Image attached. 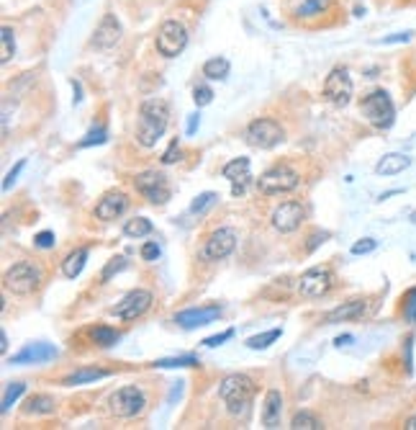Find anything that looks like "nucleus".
<instances>
[{
    "label": "nucleus",
    "mask_w": 416,
    "mask_h": 430,
    "mask_svg": "<svg viewBox=\"0 0 416 430\" xmlns=\"http://www.w3.org/2000/svg\"><path fill=\"white\" fill-rule=\"evenodd\" d=\"M108 407H111V412L116 417L129 420V417H136L144 412L147 397H144V392H141L139 386H121V389H116V392L111 394Z\"/></svg>",
    "instance_id": "1a4fd4ad"
},
{
    "label": "nucleus",
    "mask_w": 416,
    "mask_h": 430,
    "mask_svg": "<svg viewBox=\"0 0 416 430\" xmlns=\"http://www.w3.org/2000/svg\"><path fill=\"white\" fill-rule=\"evenodd\" d=\"M411 34L406 31V34H398V37H386V39H380V44H398V42H409Z\"/></svg>",
    "instance_id": "de8ad7c7"
},
{
    "label": "nucleus",
    "mask_w": 416,
    "mask_h": 430,
    "mask_svg": "<svg viewBox=\"0 0 416 430\" xmlns=\"http://www.w3.org/2000/svg\"><path fill=\"white\" fill-rule=\"evenodd\" d=\"M157 52L162 54L164 60H172V57H178L183 49L188 46V29L183 26L180 21H164L157 31Z\"/></svg>",
    "instance_id": "6e6552de"
},
{
    "label": "nucleus",
    "mask_w": 416,
    "mask_h": 430,
    "mask_svg": "<svg viewBox=\"0 0 416 430\" xmlns=\"http://www.w3.org/2000/svg\"><path fill=\"white\" fill-rule=\"evenodd\" d=\"M198 358L195 355H178V358H160L152 366L155 369H188V366H198Z\"/></svg>",
    "instance_id": "c85d7f7f"
},
{
    "label": "nucleus",
    "mask_w": 416,
    "mask_h": 430,
    "mask_svg": "<svg viewBox=\"0 0 416 430\" xmlns=\"http://www.w3.org/2000/svg\"><path fill=\"white\" fill-rule=\"evenodd\" d=\"M231 338H234V330H223V332H219V335H211V338L203 340V346H206V348H219Z\"/></svg>",
    "instance_id": "ea45409f"
},
{
    "label": "nucleus",
    "mask_w": 416,
    "mask_h": 430,
    "mask_svg": "<svg viewBox=\"0 0 416 430\" xmlns=\"http://www.w3.org/2000/svg\"><path fill=\"white\" fill-rule=\"evenodd\" d=\"M290 428L293 430H319L321 423H319V417L304 410V412H298V415L290 420Z\"/></svg>",
    "instance_id": "2f4dec72"
},
{
    "label": "nucleus",
    "mask_w": 416,
    "mask_h": 430,
    "mask_svg": "<svg viewBox=\"0 0 416 430\" xmlns=\"http://www.w3.org/2000/svg\"><path fill=\"white\" fill-rule=\"evenodd\" d=\"M198 124H201V116H198V113H190V119H188V127H186V134L193 137L195 129H198Z\"/></svg>",
    "instance_id": "49530a36"
},
{
    "label": "nucleus",
    "mask_w": 416,
    "mask_h": 430,
    "mask_svg": "<svg viewBox=\"0 0 416 430\" xmlns=\"http://www.w3.org/2000/svg\"><path fill=\"white\" fill-rule=\"evenodd\" d=\"M124 268H126V258H124V255L111 258V263L105 265L103 273H100V281H103V284H105V281H111L113 273H121V271H124Z\"/></svg>",
    "instance_id": "c9c22d12"
},
{
    "label": "nucleus",
    "mask_w": 416,
    "mask_h": 430,
    "mask_svg": "<svg viewBox=\"0 0 416 430\" xmlns=\"http://www.w3.org/2000/svg\"><path fill=\"white\" fill-rule=\"evenodd\" d=\"M221 317V307L219 304H211V307H193V310H183L175 315V322L186 330H195V327H203V324L214 322V320Z\"/></svg>",
    "instance_id": "2eb2a0df"
},
{
    "label": "nucleus",
    "mask_w": 416,
    "mask_h": 430,
    "mask_svg": "<svg viewBox=\"0 0 416 430\" xmlns=\"http://www.w3.org/2000/svg\"><path fill=\"white\" fill-rule=\"evenodd\" d=\"M360 111L375 129H388L396 119V106L386 91H372L360 103Z\"/></svg>",
    "instance_id": "20e7f679"
},
{
    "label": "nucleus",
    "mask_w": 416,
    "mask_h": 430,
    "mask_svg": "<svg viewBox=\"0 0 416 430\" xmlns=\"http://www.w3.org/2000/svg\"><path fill=\"white\" fill-rule=\"evenodd\" d=\"M85 260H88V248H77L72 250L65 260H62V273L67 276V279H77L85 268Z\"/></svg>",
    "instance_id": "5701e85b"
},
{
    "label": "nucleus",
    "mask_w": 416,
    "mask_h": 430,
    "mask_svg": "<svg viewBox=\"0 0 416 430\" xmlns=\"http://www.w3.org/2000/svg\"><path fill=\"white\" fill-rule=\"evenodd\" d=\"M304 217H306V209L298 201H285L278 209H273L270 222H273V227H275L278 232L288 234V232H296L298 227H301V222H304Z\"/></svg>",
    "instance_id": "4468645a"
},
{
    "label": "nucleus",
    "mask_w": 416,
    "mask_h": 430,
    "mask_svg": "<svg viewBox=\"0 0 416 430\" xmlns=\"http://www.w3.org/2000/svg\"><path fill=\"white\" fill-rule=\"evenodd\" d=\"M409 165H411V158L398 155V152H391V155H386V158L375 165V173L378 175H398V173H403Z\"/></svg>",
    "instance_id": "4be33fe9"
},
{
    "label": "nucleus",
    "mask_w": 416,
    "mask_h": 430,
    "mask_svg": "<svg viewBox=\"0 0 416 430\" xmlns=\"http://www.w3.org/2000/svg\"><path fill=\"white\" fill-rule=\"evenodd\" d=\"M221 175L226 181H231V194L239 196V194H245V186L249 183V158H234L231 163H226L221 170Z\"/></svg>",
    "instance_id": "f3484780"
},
{
    "label": "nucleus",
    "mask_w": 416,
    "mask_h": 430,
    "mask_svg": "<svg viewBox=\"0 0 416 430\" xmlns=\"http://www.w3.org/2000/svg\"><path fill=\"white\" fill-rule=\"evenodd\" d=\"M349 340H352V338H349V335H344V338H337L334 343H337V346H339V348H342V346H347Z\"/></svg>",
    "instance_id": "3c124183"
},
{
    "label": "nucleus",
    "mask_w": 416,
    "mask_h": 430,
    "mask_svg": "<svg viewBox=\"0 0 416 430\" xmlns=\"http://www.w3.org/2000/svg\"><path fill=\"white\" fill-rule=\"evenodd\" d=\"M121 39V23L113 13H105L98 23L96 34H93V46L96 49H111Z\"/></svg>",
    "instance_id": "a211bd4d"
},
{
    "label": "nucleus",
    "mask_w": 416,
    "mask_h": 430,
    "mask_svg": "<svg viewBox=\"0 0 416 430\" xmlns=\"http://www.w3.org/2000/svg\"><path fill=\"white\" fill-rule=\"evenodd\" d=\"M134 186L139 191L141 196L147 198L149 204L155 206H164L170 201L172 196V189H170V181L164 173H157V170H144L134 178Z\"/></svg>",
    "instance_id": "0eeeda50"
},
{
    "label": "nucleus",
    "mask_w": 416,
    "mask_h": 430,
    "mask_svg": "<svg viewBox=\"0 0 416 430\" xmlns=\"http://www.w3.org/2000/svg\"><path fill=\"white\" fill-rule=\"evenodd\" d=\"M111 377V371L105 369H80L70 374V377L62 379V384L65 386H77V384H88V381H98V379H105Z\"/></svg>",
    "instance_id": "393cba45"
},
{
    "label": "nucleus",
    "mask_w": 416,
    "mask_h": 430,
    "mask_svg": "<svg viewBox=\"0 0 416 430\" xmlns=\"http://www.w3.org/2000/svg\"><path fill=\"white\" fill-rule=\"evenodd\" d=\"M149 307H152V291H147V289H134V291H129L121 302L113 304L108 312L119 320H136V317H141Z\"/></svg>",
    "instance_id": "f8f14e48"
},
{
    "label": "nucleus",
    "mask_w": 416,
    "mask_h": 430,
    "mask_svg": "<svg viewBox=\"0 0 416 430\" xmlns=\"http://www.w3.org/2000/svg\"><path fill=\"white\" fill-rule=\"evenodd\" d=\"M0 37H3V49H0V62L6 65V62H11V57H13V54H15L13 29H11V26H3V31H0Z\"/></svg>",
    "instance_id": "7c9ffc66"
},
{
    "label": "nucleus",
    "mask_w": 416,
    "mask_h": 430,
    "mask_svg": "<svg viewBox=\"0 0 416 430\" xmlns=\"http://www.w3.org/2000/svg\"><path fill=\"white\" fill-rule=\"evenodd\" d=\"M57 358V348L49 346V343H29V346L18 350V353L11 358V363H44Z\"/></svg>",
    "instance_id": "6ab92c4d"
},
{
    "label": "nucleus",
    "mask_w": 416,
    "mask_h": 430,
    "mask_svg": "<svg viewBox=\"0 0 416 430\" xmlns=\"http://www.w3.org/2000/svg\"><path fill=\"white\" fill-rule=\"evenodd\" d=\"M8 291H13L15 296H29L34 294L41 284V268L29 260H23V263H15L13 268H8L6 271V279H3Z\"/></svg>",
    "instance_id": "7ed1b4c3"
},
{
    "label": "nucleus",
    "mask_w": 416,
    "mask_h": 430,
    "mask_svg": "<svg viewBox=\"0 0 416 430\" xmlns=\"http://www.w3.org/2000/svg\"><path fill=\"white\" fill-rule=\"evenodd\" d=\"M282 335L280 327H275V330H268L262 332V335H252V338L247 340V348H252V350H265V348H270L273 343H275L278 338Z\"/></svg>",
    "instance_id": "c756f323"
},
{
    "label": "nucleus",
    "mask_w": 416,
    "mask_h": 430,
    "mask_svg": "<svg viewBox=\"0 0 416 430\" xmlns=\"http://www.w3.org/2000/svg\"><path fill=\"white\" fill-rule=\"evenodd\" d=\"M327 237H329V234L327 232H316V234H311V242H308V250H316V245H319V242H324V240H327Z\"/></svg>",
    "instance_id": "09e8293b"
},
{
    "label": "nucleus",
    "mask_w": 416,
    "mask_h": 430,
    "mask_svg": "<svg viewBox=\"0 0 416 430\" xmlns=\"http://www.w3.org/2000/svg\"><path fill=\"white\" fill-rule=\"evenodd\" d=\"M237 248V232L231 227H219L216 232L208 234L206 245L201 250V258L203 260H223L229 258Z\"/></svg>",
    "instance_id": "9b49d317"
},
{
    "label": "nucleus",
    "mask_w": 416,
    "mask_h": 430,
    "mask_svg": "<svg viewBox=\"0 0 416 430\" xmlns=\"http://www.w3.org/2000/svg\"><path fill=\"white\" fill-rule=\"evenodd\" d=\"M216 194L214 191H206V194H201V196H195V201L190 204V214H203L208 209V206L216 204Z\"/></svg>",
    "instance_id": "f704fd0d"
},
{
    "label": "nucleus",
    "mask_w": 416,
    "mask_h": 430,
    "mask_svg": "<svg viewBox=\"0 0 416 430\" xmlns=\"http://www.w3.org/2000/svg\"><path fill=\"white\" fill-rule=\"evenodd\" d=\"M327 8H329V0H306V3H301V8H298V15L311 18V15L327 11Z\"/></svg>",
    "instance_id": "72a5a7b5"
},
{
    "label": "nucleus",
    "mask_w": 416,
    "mask_h": 430,
    "mask_svg": "<svg viewBox=\"0 0 416 430\" xmlns=\"http://www.w3.org/2000/svg\"><path fill=\"white\" fill-rule=\"evenodd\" d=\"M54 410H57V402H54L52 397H46V394H34V397H29L26 405H23V412H26V415H49Z\"/></svg>",
    "instance_id": "b1692460"
},
{
    "label": "nucleus",
    "mask_w": 416,
    "mask_h": 430,
    "mask_svg": "<svg viewBox=\"0 0 416 430\" xmlns=\"http://www.w3.org/2000/svg\"><path fill=\"white\" fill-rule=\"evenodd\" d=\"M406 428H409V430H416V415H414V417H409V423H406Z\"/></svg>",
    "instance_id": "603ef678"
},
{
    "label": "nucleus",
    "mask_w": 416,
    "mask_h": 430,
    "mask_svg": "<svg viewBox=\"0 0 416 430\" xmlns=\"http://www.w3.org/2000/svg\"><path fill=\"white\" fill-rule=\"evenodd\" d=\"M282 415V394L278 389H270L265 394V405H262V425L265 428H278Z\"/></svg>",
    "instance_id": "aec40b11"
},
{
    "label": "nucleus",
    "mask_w": 416,
    "mask_h": 430,
    "mask_svg": "<svg viewBox=\"0 0 416 430\" xmlns=\"http://www.w3.org/2000/svg\"><path fill=\"white\" fill-rule=\"evenodd\" d=\"M229 60H223V57H211V60L203 65V75L208 77V80H226L229 77Z\"/></svg>",
    "instance_id": "bb28decb"
},
{
    "label": "nucleus",
    "mask_w": 416,
    "mask_h": 430,
    "mask_svg": "<svg viewBox=\"0 0 416 430\" xmlns=\"http://www.w3.org/2000/svg\"><path fill=\"white\" fill-rule=\"evenodd\" d=\"M282 137H285V132L275 119H254L245 129L247 144L254 150H273L275 144L282 142Z\"/></svg>",
    "instance_id": "39448f33"
},
{
    "label": "nucleus",
    "mask_w": 416,
    "mask_h": 430,
    "mask_svg": "<svg viewBox=\"0 0 416 430\" xmlns=\"http://www.w3.org/2000/svg\"><path fill=\"white\" fill-rule=\"evenodd\" d=\"M334 286V273L329 268H308L306 273H301L298 279V291L306 296V299H319Z\"/></svg>",
    "instance_id": "ddd939ff"
},
{
    "label": "nucleus",
    "mask_w": 416,
    "mask_h": 430,
    "mask_svg": "<svg viewBox=\"0 0 416 430\" xmlns=\"http://www.w3.org/2000/svg\"><path fill=\"white\" fill-rule=\"evenodd\" d=\"M254 392H257V386L247 374H229L219 384V400L226 405L229 415L234 417L247 415V410H249L254 400Z\"/></svg>",
    "instance_id": "f03ea898"
},
{
    "label": "nucleus",
    "mask_w": 416,
    "mask_h": 430,
    "mask_svg": "<svg viewBox=\"0 0 416 430\" xmlns=\"http://www.w3.org/2000/svg\"><path fill=\"white\" fill-rule=\"evenodd\" d=\"M298 189V173L288 165H275L257 178V191L265 196H280Z\"/></svg>",
    "instance_id": "423d86ee"
},
{
    "label": "nucleus",
    "mask_w": 416,
    "mask_h": 430,
    "mask_svg": "<svg viewBox=\"0 0 416 430\" xmlns=\"http://www.w3.org/2000/svg\"><path fill=\"white\" fill-rule=\"evenodd\" d=\"M365 312V302L363 299H352V302L342 304V307H337L327 315V324H337V322H347V320H357L363 317Z\"/></svg>",
    "instance_id": "412c9836"
},
{
    "label": "nucleus",
    "mask_w": 416,
    "mask_h": 430,
    "mask_svg": "<svg viewBox=\"0 0 416 430\" xmlns=\"http://www.w3.org/2000/svg\"><path fill=\"white\" fill-rule=\"evenodd\" d=\"M375 248H378V242L370 240V237H365V240H360L352 245V255H365V253H372Z\"/></svg>",
    "instance_id": "a19ab883"
},
{
    "label": "nucleus",
    "mask_w": 416,
    "mask_h": 430,
    "mask_svg": "<svg viewBox=\"0 0 416 430\" xmlns=\"http://www.w3.org/2000/svg\"><path fill=\"white\" fill-rule=\"evenodd\" d=\"M180 160V142L178 139H172L170 147L162 152V165H172V163H178Z\"/></svg>",
    "instance_id": "58836bf2"
},
{
    "label": "nucleus",
    "mask_w": 416,
    "mask_h": 430,
    "mask_svg": "<svg viewBox=\"0 0 416 430\" xmlns=\"http://www.w3.org/2000/svg\"><path fill=\"white\" fill-rule=\"evenodd\" d=\"M105 139H108V132H105L103 127L90 129L88 134H85V139H80V147H93V144H103Z\"/></svg>",
    "instance_id": "e433bc0d"
},
{
    "label": "nucleus",
    "mask_w": 416,
    "mask_h": 430,
    "mask_svg": "<svg viewBox=\"0 0 416 430\" xmlns=\"http://www.w3.org/2000/svg\"><path fill=\"white\" fill-rule=\"evenodd\" d=\"M406 320L411 324H416V289H411L406 294Z\"/></svg>",
    "instance_id": "c03bdc74"
},
{
    "label": "nucleus",
    "mask_w": 416,
    "mask_h": 430,
    "mask_svg": "<svg viewBox=\"0 0 416 430\" xmlns=\"http://www.w3.org/2000/svg\"><path fill=\"white\" fill-rule=\"evenodd\" d=\"M193 101H195V106H198V108L208 106V103L214 101V91H211L208 85H195V88H193Z\"/></svg>",
    "instance_id": "4c0bfd02"
},
{
    "label": "nucleus",
    "mask_w": 416,
    "mask_h": 430,
    "mask_svg": "<svg viewBox=\"0 0 416 430\" xmlns=\"http://www.w3.org/2000/svg\"><path fill=\"white\" fill-rule=\"evenodd\" d=\"M170 124V108L162 99L144 101L139 108V127H136V142L141 147H155L164 129Z\"/></svg>",
    "instance_id": "f257e3e1"
},
{
    "label": "nucleus",
    "mask_w": 416,
    "mask_h": 430,
    "mask_svg": "<svg viewBox=\"0 0 416 430\" xmlns=\"http://www.w3.org/2000/svg\"><path fill=\"white\" fill-rule=\"evenodd\" d=\"M141 258H144L147 263H155L157 258H160V245H157V242H144V245H141Z\"/></svg>",
    "instance_id": "79ce46f5"
},
{
    "label": "nucleus",
    "mask_w": 416,
    "mask_h": 430,
    "mask_svg": "<svg viewBox=\"0 0 416 430\" xmlns=\"http://www.w3.org/2000/svg\"><path fill=\"white\" fill-rule=\"evenodd\" d=\"M34 245H37V248H41V250L54 248V232H49V229L39 232L37 237H34Z\"/></svg>",
    "instance_id": "37998d69"
},
{
    "label": "nucleus",
    "mask_w": 416,
    "mask_h": 430,
    "mask_svg": "<svg viewBox=\"0 0 416 430\" xmlns=\"http://www.w3.org/2000/svg\"><path fill=\"white\" fill-rule=\"evenodd\" d=\"M352 77L344 68H334L324 80V99L332 103V106L344 108L352 101Z\"/></svg>",
    "instance_id": "9d476101"
},
{
    "label": "nucleus",
    "mask_w": 416,
    "mask_h": 430,
    "mask_svg": "<svg viewBox=\"0 0 416 430\" xmlns=\"http://www.w3.org/2000/svg\"><path fill=\"white\" fill-rule=\"evenodd\" d=\"M129 209V196L124 191H108L96 206V217L100 222H113Z\"/></svg>",
    "instance_id": "dca6fc26"
},
{
    "label": "nucleus",
    "mask_w": 416,
    "mask_h": 430,
    "mask_svg": "<svg viewBox=\"0 0 416 430\" xmlns=\"http://www.w3.org/2000/svg\"><path fill=\"white\" fill-rule=\"evenodd\" d=\"M152 232H155V227H152V222H149L147 217H134L124 225V234H126V237H134V240L147 237V234H152Z\"/></svg>",
    "instance_id": "cd10ccee"
},
{
    "label": "nucleus",
    "mask_w": 416,
    "mask_h": 430,
    "mask_svg": "<svg viewBox=\"0 0 416 430\" xmlns=\"http://www.w3.org/2000/svg\"><path fill=\"white\" fill-rule=\"evenodd\" d=\"M90 340L100 348H111L121 340V332L113 330V327H108V324H98V327L90 330Z\"/></svg>",
    "instance_id": "a878e982"
},
{
    "label": "nucleus",
    "mask_w": 416,
    "mask_h": 430,
    "mask_svg": "<svg viewBox=\"0 0 416 430\" xmlns=\"http://www.w3.org/2000/svg\"><path fill=\"white\" fill-rule=\"evenodd\" d=\"M26 392V384H23V381H13V384H8V389H6V394H3V412H8V410H11V405H13L15 400H18V397H21V394Z\"/></svg>",
    "instance_id": "473e14b6"
},
{
    "label": "nucleus",
    "mask_w": 416,
    "mask_h": 430,
    "mask_svg": "<svg viewBox=\"0 0 416 430\" xmlns=\"http://www.w3.org/2000/svg\"><path fill=\"white\" fill-rule=\"evenodd\" d=\"M0 350H3V353L8 350V335H6V332H0Z\"/></svg>",
    "instance_id": "8fccbe9b"
},
{
    "label": "nucleus",
    "mask_w": 416,
    "mask_h": 430,
    "mask_svg": "<svg viewBox=\"0 0 416 430\" xmlns=\"http://www.w3.org/2000/svg\"><path fill=\"white\" fill-rule=\"evenodd\" d=\"M23 165H26V160H18V163H15V167H13V170H11V173L6 175V181H3V191H8V189H11V186H13L15 178H18V173H21V170H23Z\"/></svg>",
    "instance_id": "a18cd8bd"
}]
</instances>
